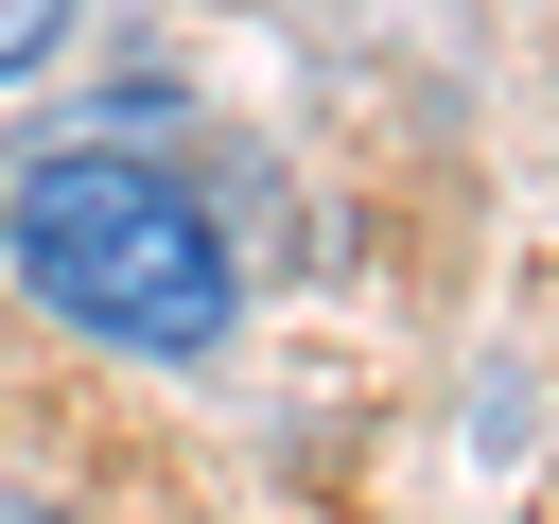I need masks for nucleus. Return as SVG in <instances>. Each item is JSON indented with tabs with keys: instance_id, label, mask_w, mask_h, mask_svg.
Masks as SVG:
<instances>
[{
	"instance_id": "f257e3e1",
	"label": "nucleus",
	"mask_w": 559,
	"mask_h": 524,
	"mask_svg": "<svg viewBox=\"0 0 559 524\" xmlns=\"http://www.w3.org/2000/svg\"><path fill=\"white\" fill-rule=\"evenodd\" d=\"M0 262L87 332V349H122V367H210L227 349V227L140 157V140H52V157H17V192H0Z\"/></svg>"
},
{
	"instance_id": "f03ea898",
	"label": "nucleus",
	"mask_w": 559,
	"mask_h": 524,
	"mask_svg": "<svg viewBox=\"0 0 559 524\" xmlns=\"http://www.w3.org/2000/svg\"><path fill=\"white\" fill-rule=\"evenodd\" d=\"M70 17H87V0H0V87H17V70H35V52L70 35Z\"/></svg>"
},
{
	"instance_id": "7ed1b4c3",
	"label": "nucleus",
	"mask_w": 559,
	"mask_h": 524,
	"mask_svg": "<svg viewBox=\"0 0 559 524\" xmlns=\"http://www.w3.org/2000/svg\"><path fill=\"white\" fill-rule=\"evenodd\" d=\"M0 524H52V507H0Z\"/></svg>"
}]
</instances>
